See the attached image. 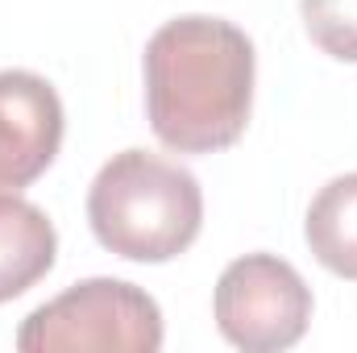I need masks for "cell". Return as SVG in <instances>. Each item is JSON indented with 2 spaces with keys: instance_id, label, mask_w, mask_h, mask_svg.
I'll list each match as a JSON object with an SVG mask.
<instances>
[{
  "instance_id": "cell-8",
  "label": "cell",
  "mask_w": 357,
  "mask_h": 353,
  "mask_svg": "<svg viewBox=\"0 0 357 353\" xmlns=\"http://www.w3.org/2000/svg\"><path fill=\"white\" fill-rule=\"evenodd\" d=\"M307 38L337 63H357V0H299Z\"/></svg>"
},
{
  "instance_id": "cell-4",
  "label": "cell",
  "mask_w": 357,
  "mask_h": 353,
  "mask_svg": "<svg viewBox=\"0 0 357 353\" xmlns=\"http://www.w3.org/2000/svg\"><path fill=\"white\" fill-rule=\"evenodd\" d=\"M212 312L229 345L245 353H278L303 341L312 291L291 262L274 254H245L225 266Z\"/></svg>"
},
{
  "instance_id": "cell-2",
  "label": "cell",
  "mask_w": 357,
  "mask_h": 353,
  "mask_svg": "<svg viewBox=\"0 0 357 353\" xmlns=\"http://www.w3.org/2000/svg\"><path fill=\"white\" fill-rule=\"evenodd\" d=\"M88 225L96 241L125 262H171L199 237V179L162 154L121 150L91 179Z\"/></svg>"
},
{
  "instance_id": "cell-5",
  "label": "cell",
  "mask_w": 357,
  "mask_h": 353,
  "mask_svg": "<svg viewBox=\"0 0 357 353\" xmlns=\"http://www.w3.org/2000/svg\"><path fill=\"white\" fill-rule=\"evenodd\" d=\"M63 100L33 71H0V195L50 171L63 146Z\"/></svg>"
},
{
  "instance_id": "cell-1",
  "label": "cell",
  "mask_w": 357,
  "mask_h": 353,
  "mask_svg": "<svg viewBox=\"0 0 357 353\" xmlns=\"http://www.w3.org/2000/svg\"><path fill=\"white\" fill-rule=\"evenodd\" d=\"M146 112L175 154L237 146L254 112V42L225 17H175L146 42Z\"/></svg>"
},
{
  "instance_id": "cell-7",
  "label": "cell",
  "mask_w": 357,
  "mask_h": 353,
  "mask_svg": "<svg viewBox=\"0 0 357 353\" xmlns=\"http://www.w3.org/2000/svg\"><path fill=\"white\" fill-rule=\"evenodd\" d=\"M303 237L328 274L357 283V171L320 187L307 208Z\"/></svg>"
},
{
  "instance_id": "cell-3",
  "label": "cell",
  "mask_w": 357,
  "mask_h": 353,
  "mask_svg": "<svg viewBox=\"0 0 357 353\" xmlns=\"http://www.w3.org/2000/svg\"><path fill=\"white\" fill-rule=\"evenodd\" d=\"M21 353H158V303L121 278H88L42 303L17 333Z\"/></svg>"
},
{
  "instance_id": "cell-6",
  "label": "cell",
  "mask_w": 357,
  "mask_h": 353,
  "mask_svg": "<svg viewBox=\"0 0 357 353\" xmlns=\"http://www.w3.org/2000/svg\"><path fill=\"white\" fill-rule=\"evenodd\" d=\"M59 254L50 216L17 195H0V303L38 287Z\"/></svg>"
}]
</instances>
